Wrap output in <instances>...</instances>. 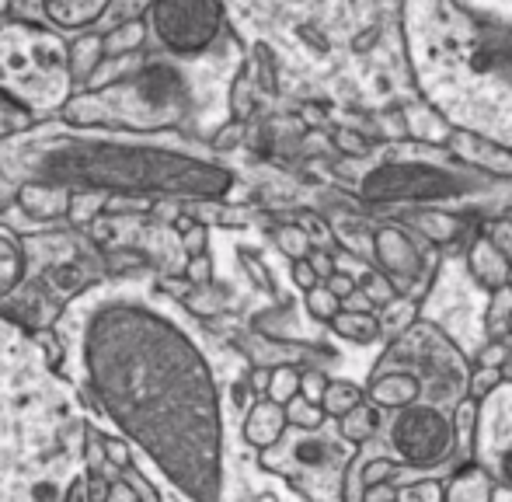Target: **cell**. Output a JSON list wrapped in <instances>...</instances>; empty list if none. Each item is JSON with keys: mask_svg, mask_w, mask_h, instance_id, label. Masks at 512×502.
<instances>
[{"mask_svg": "<svg viewBox=\"0 0 512 502\" xmlns=\"http://www.w3.org/2000/svg\"><path fill=\"white\" fill-rule=\"evenodd\" d=\"M77 377L189 502L223 499L220 391L199 342L157 304L102 293L74 325Z\"/></svg>", "mask_w": 512, "mask_h": 502, "instance_id": "1", "label": "cell"}, {"mask_svg": "<svg viewBox=\"0 0 512 502\" xmlns=\"http://www.w3.org/2000/svg\"><path fill=\"white\" fill-rule=\"evenodd\" d=\"M88 443L70 380L0 321V502H91Z\"/></svg>", "mask_w": 512, "mask_h": 502, "instance_id": "2", "label": "cell"}, {"mask_svg": "<svg viewBox=\"0 0 512 502\" xmlns=\"http://www.w3.org/2000/svg\"><path fill=\"white\" fill-rule=\"evenodd\" d=\"M25 157L32 178L70 189H98L108 196L213 203L234 185V175L220 164L147 140L46 136V143Z\"/></svg>", "mask_w": 512, "mask_h": 502, "instance_id": "3", "label": "cell"}, {"mask_svg": "<svg viewBox=\"0 0 512 502\" xmlns=\"http://www.w3.org/2000/svg\"><path fill=\"white\" fill-rule=\"evenodd\" d=\"M189 88L171 63H143L140 70L119 77L105 91H88L63 105V119L77 129L122 126L147 133L168 129L185 116Z\"/></svg>", "mask_w": 512, "mask_h": 502, "instance_id": "4", "label": "cell"}, {"mask_svg": "<svg viewBox=\"0 0 512 502\" xmlns=\"http://www.w3.org/2000/svg\"><path fill=\"white\" fill-rule=\"evenodd\" d=\"M70 46L56 28L7 25L0 28V91L21 109L49 112L70 102Z\"/></svg>", "mask_w": 512, "mask_h": 502, "instance_id": "5", "label": "cell"}, {"mask_svg": "<svg viewBox=\"0 0 512 502\" xmlns=\"http://www.w3.org/2000/svg\"><path fill=\"white\" fill-rule=\"evenodd\" d=\"M143 21L168 53L196 56L220 35L223 4L220 0H150Z\"/></svg>", "mask_w": 512, "mask_h": 502, "instance_id": "6", "label": "cell"}, {"mask_svg": "<svg viewBox=\"0 0 512 502\" xmlns=\"http://www.w3.org/2000/svg\"><path fill=\"white\" fill-rule=\"evenodd\" d=\"M391 443L411 468H436L457 447V422H450V415L432 401H415L398 412Z\"/></svg>", "mask_w": 512, "mask_h": 502, "instance_id": "7", "label": "cell"}, {"mask_svg": "<svg viewBox=\"0 0 512 502\" xmlns=\"http://www.w3.org/2000/svg\"><path fill=\"white\" fill-rule=\"evenodd\" d=\"M471 440L474 464H481L502 489L512 492V380H502L478 401Z\"/></svg>", "mask_w": 512, "mask_h": 502, "instance_id": "8", "label": "cell"}, {"mask_svg": "<svg viewBox=\"0 0 512 502\" xmlns=\"http://www.w3.org/2000/svg\"><path fill=\"white\" fill-rule=\"evenodd\" d=\"M453 192V178L436 168H380L366 178V199H443Z\"/></svg>", "mask_w": 512, "mask_h": 502, "instance_id": "9", "label": "cell"}, {"mask_svg": "<svg viewBox=\"0 0 512 502\" xmlns=\"http://www.w3.org/2000/svg\"><path fill=\"white\" fill-rule=\"evenodd\" d=\"M373 248H377L380 265H384L387 276H391L394 283L408 286L411 279H422V269H425L422 251L411 245L398 227H380L377 238H373Z\"/></svg>", "mask_w": 512, "mask_h": 502, "instance_id": "10", "label": "cell"}, {"mask_svg": "<svg viewBox=\"0 0 512 502\" xmlns=\"http://www.w3.org/2000/svg\"><path fill=\"white\" fill-rule=\"evenodd\" d=\"M112 11V0H39V14L56 32H88Z\"/></svg>", "mask_w": 512, "mask_h": 502, "instance_id": "11", "label": "cell"}, {"mask_svg": "<svg viewBox=\"0 0 512 502\" xmlns=\"http://www.w3.org/2000/svg\"><path fill=\"white\" fill-rule=\"evenodd\" d=\"M70 199H74L70 185H56V182H46V178H28L18 189V206L32 220L70 217Z\"/></svg>", "mask_w": 512, "mask_h": 502, "instance_id": "12", "label": "cell"}, {"mask_svg": "<svg viewBox=\"0 0 512 502\" xmlns=\"http://www.w3.org/2000/svg\"><path fill=\"white\" fill-rule=\"evenodd\" d=\"M286 426H290V419H286V405H279V401H272V398H262L248 408V419H244V440L258 450L276 447V443L283 440Z\"/></svg>", "mask_w": 512, "mask_h": 502, "instance_id": "13", "label": "cell"}, {"mask_svg": "<svg viewBox=\"0 0 512 502\" xmlns=\"http://www.w3.org/2000/svg\"><path fill=\"white\" fill-rule=\"evenodd\" d=\"M467 262H471L474 279H478L481 286H488V290H499V286H506L512 279V258L495 245L492 238L474 241Z\"/></svg>", "mask_w": 512, "mask_h": 502, "instance_id": "14", "label": "cell"}, {"mask_svg": "<svg viewBox=\"0 0 512 502\" xmlns=\"http://www.w3.org/2000/svg\"><path fill=\"white\" fill-rule=\"evenodd\" d=\"M370 398H373V405L401 412V408L415 405V401L422 398V380H418L415 374H408V370L384 374V377H377L370 384Z\"/></svg>", "mask_w": 512, "mask_h": 502, "instance_id": "15", "label": "cell"}, {"mask_svg": "<svg viewBox=\"0 0 512 502\" xmlns=\"http://www.w3.org/2000/svg\"><path fill=\"white\" fill-rule=\"evenodd\" d=\"M495 489L499 482L481 464H467L446 482L443 502H495Z\"/></svg>", "mask_w": 512, "mask_h": 502, "instance_id": "16", "label": "cell"}, {"mask_svg": "<svg viewBox=\"0 0 512 502\" xmlns=\"http://www.w3.org/2000/svg\"><path fill=\"white\" fill-rule=\"evenodd\" d=\"M102 63H105V35L81 32L70 42V77H74V88H88Z\"/></svg>", "mask_w": 512, "mask_h": 502, "instance_id": "17", "label": "cell"}, {"mask_svg": "<svg viewBox=\"0 0 512 502\" xmlns=\"http://www.w3.org/2000/svg\"><path fill=\"white\" fill-rule=\"evenodd\" d=\"M25 269H28L25 245H21L11 231L0 227V300L18 290L21 279H25Z\"/></svg>", "mask_w": 512, "mask_h": 502, "instance_id": "18", "label": "cell"}, {"mask_svg": "<svg viewBox=\"0 0 512 502\" xmlns=\"http://www.w3.org/2000/svg\"><path fill=\"white\" fill-rule=\"evenodd\" d=\"M331 328H335V335H342V339H352V342H377L380 332H384V321L377 318L373 311H338L335 318H331Z\"/></svg>", "mask_w": 512, "mask_h": 502, "instance_id": "19", "label": "cell"}, {"mask_svg": "<svg viewBox=\"0 0 512 502\" xmlns=\"http://www.w3.org/2000/svg\"><path fill=\"white\" fill-rule=\"evenodd\" d=\"M377 429H380V405H366V401L338 419V433L349 443H366Z\"/></svg>", "mask_w": 512, "mask_h": 502, "instance_id": "20", "label": "cell"}, {"mask_svg": "<svg viewBox=\"0 0 512 502\" xmlns=\"http://www.w3.org/2000/svg\"><path fill=\"white\" fill-rule=\"evenodd\" d=\"M147 21H122V25L108 28L105 32V60H119V56H129L133 49L143 46L147 39Z\"/></svg>", "mask_w": 512, "mask_h": 502, "instance_id": "21", "label": "cell"}, {"mask_svg": "<svg viewBox=\"0 0 512 502\" xmlns=\"http://www.w3.org/2000/svg\"><path fill=\"white\" fill-rule=\"evenodd\" d=\"M356 405H363V391H359L352 380H331L321 398L324 415H331V419H342V415L352 412Z\"/></svg>", "mask_w": 512, "mask_h": 502, "instance_id": "22", "label": "cell"}, {"mask_svg": "<svg viewBox=\"0 0 512 502\" xmlns=\"http://www.w3.org/2000/svg\"><path fill=\"white\" fill-rule=\"evenodd\" d=\"M485 328L495 339L512 328V283L492 290V307H488V314H485Z\"/></svg>", "mask_w": 512, "mask_h": 502, "instance_id": "23", "label": "cell"}, {"mask_svg": "<svg viewBox=\"0 0 512 502\" xmlns=\"http://www.w3.org/2000/svg\"><path fill=\"white\" fill-rule=\"evenodd\" d=\"M105 206H108V192L74 189V199H70V220H74V224H91L98 213H105Z\"/></svg>", "mask_w": 512, "mask_h": 502, "instance_id": "24", "label": "cell"}, {"mask_svg": "<svg viewBox=\"0 0 512 502\" xmlns=\"http://www.w3.org/2000/svg\"><path fill=\"white\" fill-rule=\"evenodd\" d=\"M286 419H290V426H297V429H307V433H314V429L324 422V408L317 405V401L304 398V394H297V398L286 401Z\"/></svg>", "mask_w": 512, "mask_h": 502, "instance_id": "25", "label": "cell"}, {"mask_svg": "<svg viewBox=\"0 0 512 502\" xmlns=\"http://www.w3.org/2000/svg\"><path fill=\"white\" fill-rule=\"evenodd\" d=\"M359 290L370 297L373 307H387L398 300V286H394V279L384 276V272H366V276H359Z\"/></svg>", "mask_w": 512, "mask_h": 502, "instance_id": "26", "label": "cell"}, {"mask_svg": "<svg viewBox=\"0 0 512 502\" xmlns=\"http://www.w3.org/2000/svg\"><path fill=\"white\" fill-rule=\"evenodd\" d=\"M307 311H310V318L328 321V325H331V318L342 311V300H338L335 293L321 283V286H314V290H307Z\"/></svg>", "mask_w": 512, "mask_h": 502, "instance_id": "27", "label": "cell"}, {"mask_svg": "<svg viewBox=\"0 0 512 502\" xmlns=\"http://www.w3.org/2000/svg\"><path fill=\"white\" fill-rule=\"evenodd\" d=\"M300 377H304V374H297L293 367H276V370H272V384H269V394H265V398L286 405V401L300 394Z\"/></svg>", "mask_w": 512, "mask_h": 502, "instance_id": "28", "label": "cell"}, {"mask_svg": "<svg viewBox=\"0 0 512 502\" xmlns=\"http://www.w3.org/2000/svg\"><path fill=\"white\" fill-rule=\"evenodd\" d=\"M446 485L439 478H418L411 485H401L398 502H443Z\"/></svg>", "mask_w": 512, "mask_h": 502, "instance_id": "29", "label": "cell"}, {"mask_svg": "<svg viewBox=\"0 0 512 502\" xmlns=\"http://www.w3.org/2000/svg\"><path fill=\"white\" fill-rule=\"evenodd\" d=\"M98 440V447H102V457H105V464H112L115 471H122V468H129L133 464V447L126 443V436H95Z\"/></svg>", "mask_w": 512, "mask_h": 502, "instance_id": "30", "label": "cell"}, {"mask_svg": "<svg viewBox=\"0 0 512 502\" xmlns=\"http://www.w3.org/2000/svg\"><path fill=\"white\" fill-rule=\"evenodd\" d=\"M276 245L286 251V255L297 262V258H307L310 255V238H307V231L304 227H279L276 231Z\"/></svg>", "mask_w": 512, "mask_h": 502, "instance_id": "31", "label": "cell"}, {"mask_svg": "<svg viewBox=\"0 0 512 502\" xmlns=\"http://www.w3.org/2000/svg\"><path fill=\"white\" fill-rule=\"evenodd\" d=\"M119 478L129 485V489L136 492V499H140V502H161V492H157L154 485H150L147 478L140 475V468H136V461L129 464V468H122V471H119Z\"/></svg>", "mask_w": 512, "mask_h": 502, "instance_id": "32", "label": "cell"}, {"mask_svg": "<svg viewBox=\"0 0 512 502\" xmlns=\"http://www.w3.org/2000/svg\"><path fill=\"white\" fill-rule=\"evenodd\" d=\"M502 370H495V367H481V370H474L471 374V380H467V394H471V398H485L488 391H495V387L502 384Z\"/></svg>", "mask_w": 512, "mask_h": 502, "instance_id": "33", "label": "cell"}, {"mask_svg": "<svg viewBox=\"0 0 512 502\" xmlns=\"http://www.w3.org/2000/svg\"><path fill=\"white\" fill-rule=\"evenodd\" d=\"M422 231L429 234L432 241H450L457 234V220L443 217V213H425L422 217Z\"/></svg>", "mask_w": 512, "mask_h": 502, "instance_id": "34", "label": "cell"}, {"mask_svg": "<svg viewBox=\"0 0 512 502\" xmlns=\"http://www.w3.org/2000/svg\"><path fill=\"white\" fill-rule=\"evenodd\" d=\"M206 248H209V227L196 220V224L182 234V251H185V258H196V255H206Z\"/></svg>", "mask_w": 512, "mask_h": 502, "instance_id": "35", "label": "cell"}, {"mask_svg": "<svg viewBox=\"0 0 512 502\" xmlns=\"http://www.w3.org/2000/svg\"><path fill=\"white\" fill-rule=\"evenodd\" d=\"M185 279L192 286H209V279H213V258L209 255L185 258Z\"/></svg>", "mask_w": 512, "mask_h": 502, "instance_id": "36", "label": "cell"}, {"mask_svg": "<svg viewBox=\"0 0 512 502\" xmlns=\"http://www.w3.org/2000/svg\"><path fill=\"white\" fill-rule=\"evenodd\" d=\"M391 475H398V464H394V461H387V457H377V461H370V464H366V471H363V482H366V489H370V485L391 482Z\"/></svg>", "mask_w": 512, "mask_h": 502, "instance_id": "37", "label": "cell"}, {"mask_svg": "<svg viewBox=\"0 0 512 502\" xmlns=\"http://www.w3.org/2000/svg\"><path fill=\"white\" fill-rule=\"evenodd\" d=\"M328 384H331V380L324 377L321 370H307V374L300 377V394L321 405V398H324V391H328Z\"/></svg>", "mask_w": 512, "mask_h": 502, "instance_id": "38", "label": "cell"}, {"mask_svg": "<svg viewBox=\"0 0 512 502\" xmlns=\"http://www.w3.org/2000/svg\"><path fill=\"white\" fill-rule=\"evenodd\" d=\"M324 286H328V290L335 293V297L345 304V300H349L352 293L359 290V279H356V276H349V272H335L331 279H324Z\"/></svg>", "mask_w": 512, "mask_h": 502, "instance_id": "39", "label": "cell"}, {"mask_svg": "<svg viewBox=\"0 0 512 502\" xmlns=\"http://www.w3.org/2000/svg\"><path fill=\"white\" fill-rule=\"evenodd\" d=\"M293 283L300 286V290H314V286H321V276H317V269L310 265V258H297L293 262Z\"/></svg>", "mask_w": 512, "mask_h": 502, "instance_id": "40", "label": "cell"}, {"mask_svg": "<svg viewBox=\"0 0 512 502\" xmlns=\"http://www.w3.org/2000/svg\"><path fill=\"white\" fill-rule=\"evenodd\" d=\"M506 360H509V349H506V342H502V339L488 342V346L481 349V356H478L481 367H495V370L506 367Z\"/></svg>", "mask_w": 512, "mask_h": 502, "instance_id": "41", "label": "cell"}, {"mask_svg": "<svg viewBox=\"0 0 512 502\" xmlns=\"http://www.w3.org/2000/svg\"><path fill=\"white\" fill-rule=\"evenodd\" d=\"M310 265H314V269H317V276H321V283H324V279H331V276H335V258H331L328 255V251H310Z\"/></svg>", "mask_w": 512, "mask_h": 502, "instance_id": "42", "label": "cell"}, {"mask_svg": "<svg viewBox=\"0 0 512 502\" xmlns=\"http://www.w3.org/2000/svg\"><path fill=\"white\" fill-rule=\"evenodd\" d=\"M398 499V492H394L391 482H380V485H370L366 489V499L363 502H394Z\"/></svg>", "mask_w": 512, "mask_h": 502, "instance_id": "43", "label": "cell"}, {"mask_svg": "<svg viewBox=\"0 0 512 502\" xmlns=\"http://www.w3.org/2000/svg\"><path fill=\"white\" fill-rule=\"evenodd\" d=\"M269 384H272V370H265V367L251 370V377H248L251 391H255V394H269Z\"/></svg>", "mask_w": 512, "mask_h": 502, "instance_id": "44", "label": "cell"}, {"mask_svg": "<svg viewBox=\"0 0 512 502\" xmlns=\"http://www.w3.org/2000/svg\"><path fill=\"white\" fill-rule=\"evenodd\" d=\"M488 238H492L495 245H499V248L506 251V255L512 258V224H499L492 234H488Z\"/></svg>", "mask_w": 512, "mask_h": 502, "instance_id": "45", "label": "cell"}, {"mask_svg": "<svg viewBox=\"0 0 512 502\" xmlns=\"http://www.w3.org/2000/svg\"><path fill=\"white\" fill-rule=\"evenodd\" d=\"M234 133H237V126L223 129V133L216 136V147H234Z\"/></svg>", "mask_w": 512, "mask_h": 502, "instance_id": "46", "label": "cell"}, {"mask_svg": "<svg viewBox=\"0 0 512 502\" xmlns=\"http://www.w3.org/2000/svg\"><path fill=\"white\" fill-rule=\"evenodd\" d=\"M502 377H506V380H512V356H509V360H506V367H502Z\"/></svg>", "mask_w": 512, "mask_h": 502, "instance_id": "47", "label": "cell"}, {"mask_svg": "<svg viewBox=\"0 0 512 502\" xmlns=\"http://www.w3.org/2000/svg\"><path fill=\"white\" fill-rule=\"evenodd\" d=\"M0 11H7V0H0Z\"/></svg>", "mask_w": 512, "mask_h": 502, "instance_id": "48", "label": "cell"}, {"mask_svg": "<svg viewBox=\"0 0 512 502\" xmlns=\"http://www.w3.org/2000/svg\"><path fill=\"white\" fill-rule=\"evenodd\" d=\"M394 502H398V499H394Z\"/></svg>", "mask_w": 512, "mask_h": 502, "instance_id": "49", "label": "cell"}]
</instances>
